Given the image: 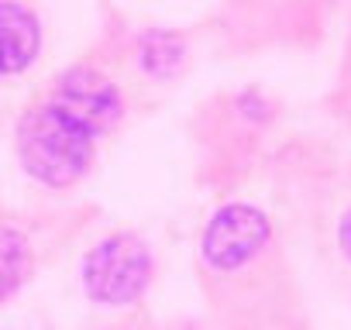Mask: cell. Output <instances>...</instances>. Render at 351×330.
Instances as JSON below:
<instances>
[{
	"label": "cell",
	"mask_w": 351,
	"mask_h": 330,
	"mask_svg": "<svg viewBox=\"0 0 351 330\" xmlns=\"http://www.w3.org/2000/svg\"><path fill=\"white\" fill-rule=\"evenodd\" d=\"M269 241H272V224L258 207L228 203L207 220L200 251L214 272H238L248 262H255L269 248Z\"/></svg>",
	"instance_id": "3"
},
{
	"label": "cell",
	"mask_w": 351,
	"mask_h": 330,
	"mask_svg": "<svg viewBox=\"0 0 351 330\" xmlns=\"http://www.w3.org/2000/svg\"><path fill=\"white\" fill-rule=\"evenodd\" d=\"M32 275V241L18 231L0 224V303L11 299Z\"/></svg>",
	"instance_id": "5"
},
{
	"label": "cell",
	"mask_w": 351,
	"mask_h": 330,
	"mask_svg": "<svg viewBox=\"0 0 351 330\" xmlns=\"http://www.w3.org/2000/svg\"><path fill=\"white\" fill-rule=\"evenodd\" d=\"M183 59H186V49H183L180 38H172V35H148L141 42V49H138L141 69L148 76H155V79L176 76V73H180V66H183Z\"/></svg>",
	"instance_id": "6"
},
{
	"label": "cell",
	"mask_w": 351,
	"mask_h": 330,
	"mask_svg": "<svg viewBox=\"0 0 351 330\" xmlns=\"http://www.w3.org/2000/svg\"><path fill=\"white\" fill-rule=\"evenodd\" d=\"M152 282V255L134 234H110L83 258V289L93 303L128 306Z\"/></svg>",
	"instance_id": "2"
},
{
	"label": "cell",
	"mask_w": 351,
	"mask_h": 330,
	"mask_svg": "<svg viewBox=\"0 0 351 330\" xmlns=\"http://www.w3.org/2000/svg\"><path fill=\"white\" fill-rule=\"evenodd\" d=\"M337 248H341V255L351 262V207L344 210V217H341V224H337Z\"/></svg>",
	"instance_id": "7"
},
{
	"label": "cell",
	"mask_w": 351,
	"mask_h": 330,
	"mask_svg": "<svg viewBox=\"0 0 351 330\" xmlns=\"http://www.w3.org/2000/svg\"><path fill=\"white\" fill-rule=\"evenodd\" d=\"M121 117V90L93 66L69 69L21 120L14 148L21 169L45 190L76 186L93 165L100 138Z\"/></svg>",
	"instance_id": "1"
},
{
	"label": "cell",
	"mask_w": 351,
	"mask_h": 330,
	"mask_svg": "<svg viewBox=\"0 0 351 330\" xmlns=\"http://www.w3.org/2000/svg\"><path fill=\"white\" fill-rule=\"evenodd\" d=\"M42 52V25L21 0H0V79L25 73Z\"/></svg>",
	"instance_id": "4"
}]
</instances>
